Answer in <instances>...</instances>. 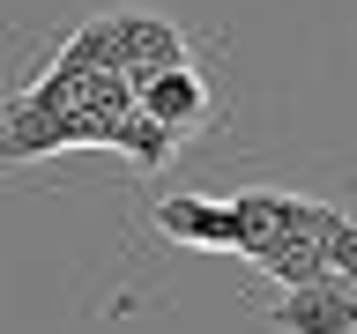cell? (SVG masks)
Masks as SVG:
<instances>
[{
    "label": "cell",
    "mask_w": 357,
    "mask_h": 334,
    "mask_svg": "<svg viewBox=\"0 0 357 334\" xmlns=\"http://www.w3.org/2000/svg\"><path fill=\"white\" fill-rule=\"evenodd\" d=\"M268 327L283 334H357V283L350 275H320V283H298L275 297Z\"/></svg>",
    "instance_id": "1"
},
{
    "label": "cell",
    "mask_w": 357,
    "mask_h": 334,
    "mask_svg": "<svg viewBox=\"0 0 357 334\" xmlns=\"http://www.w3.org/2000/svg\"><path fill=\"white\" fill-rule=\"evenodd\" d=\"M142 111H156V119H164V127H201V119H208V89H201V74L186 60H172V67H156V74H142Z\"/></svg>",
    "instance_id": "3"
},
{
    "label": "cell",
    "mask_w": 357,
    "mask_h": 334,
    "mask_svg": "<svg viewBox=\"0 0 357 334\" xmlns=\"http://www.w3.org/2000/svg\"><path fill=\"white\" fill-rule=\"evenodd\" d=\"M328 267H335V275H350V283H357V223H350V216H342V223H335V230H328Z\"/></svg>",
    "instance_id": "5"
},
{
    "label": "cell",
    "mask_w": 357,
    "mask_h": 334,
    "mask_svg": "<svg viewBox=\"0 0 357 334\" xmlns=\"http://www.w3.org/2000/svg\"><path fill=\"white\" fill-rule=\"evenodd\" d=\"M172 141H178V127H164V119H156V111H142V104L112 127V149H127L134 164H164V156H172Z\"/></svg>",
    "instance_id": "4"
},
{
    "label": "cell",
    "mask_w": 357,
    "mask_h": 334,
    "mask_svg": "<svg viewBox=\"0 0 357 334\" xmlns=\"http://www.w3.org/2000/svg\"><path fill=\"white\" fill-rule=\"evenodd\" d=\"M156 230L186 245H238V208L231 200H201V193H164L156 200Z\"/></svg>",
    "instance_id": "2"
}]
</instances>
